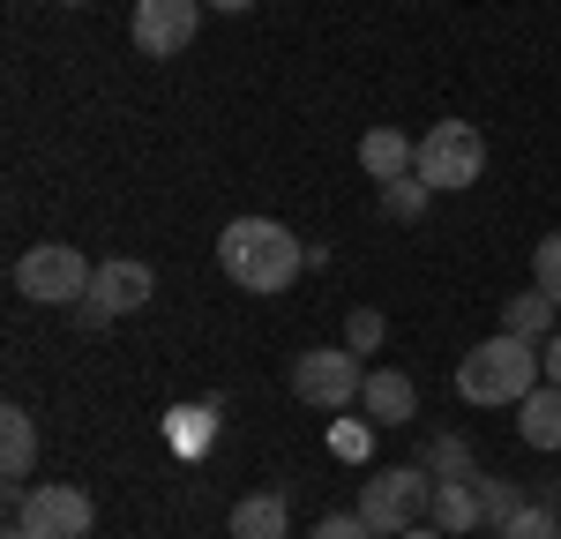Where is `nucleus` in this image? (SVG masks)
<instances>
[{"label":"nucleus","instance_id":"obj_1","mask_svg":"<svg viewBox=\"0 0 561 539\" xmlns=\"http://www.w3.org/2000/svg\"><path fill=\"white\" fill-rule=\"evenodd\" d=\"M217 270H225L240 293H285L307 270V248L277 218H232L217 232Z\"/></svg>","mask_w":561,"mask_h":539},{"label":"nucleus","instance_id":"obj_2","mask_svg":"<svg viewBox=\"0 0 561 539\" xmlns=\"http://www.w3.org/2000/svg\"><path fill=\"white\" fill-rule=\"evenodd\" d=\"M539 382H547L539 345L517 337V330H494V337H479L472 353L457 359V398L479 404V412H494V404H524Z\"/></svg>","mask_w":561,"mask_h":539},{"label":"nucleus","instance_id":"obj_3","mask_svg":"<svg viewBox=\"0 0 561 539\" xmlns=\"http://www.w3.org/2000/svg\"><path fill=\"white\" fill-rule=\"evenodd\" d=\"M352 509H359L382 539H404L412 525L434 517V472L427 465H382V472H367V488H359Z\"/></svg>","mask_w":561,"mask_h":539},{"label":"nucleus","instance_id":"obj_4","mask_svg":"<svg viewBox=\"0 0 561 539\" xmlns=\"http://www.w3.org/2000/svg\"><path fill=\"white\" fill-rule=\"evenodd\" d=\"M412 173L427 180L434 195H465L479 173H486V135L472 128V121H434L427 135H420V165Z\"/></svg>","mask_w":561,"mask_h":539},{"label":"nucleus","instance_id":"obj_5","mask_svg":"<svg viewBox=\"0 0 561 539\" xmlns=\"http://www.w3.org/2000/svg\"><path fill=\"white\" fill-rule=\"evenodd\" d=\"M359 390H367V359L352 345H314L293 359V398L314 412H359Z\"/></svg>","mask_w":561,"mask_h":539},{"label":"nucleus","instance_id":"obj_6","mask_svg":"<svg viewBox=\"0 0 561 539\" xmlns=\"http://www.w3.org/2000/svg\"><path fill=\"white\" fill-rule=\"evenodd\" d=\"M90 255L83 248H68V240H45L31 255H15V293L23 300H38V308H76L90 293Z\"/></svg>","mask_w":561,"mask_h":539},{"label":"nucleus","instance_id":"obj_7","mask_svg":"<svg viewBox=\"0 0 561 539\" xmlns=\"http://www.w3.org/2000/svg\"><path fill=\"white\" fill-rule=\"evenodd\" d=\"M8 517L31 539H83L90 525H98L90 494L68 488V480H53V488H8Z\"/></svg>","mask_w":561,"mask_h":539},{"label":"nucleus","instance_id":"obj_8","mask_svg":"<svg viewBox=\"0 0 561 539\" xmlns=\"http://www.w3.org/2000/svg\"><path fill=\"white\" fill-rule=\"evenodd\" d=\"M195 31H203V0H135V45H142L150 60L187 53Z\"/></svg>","mask_w":561,"mask_h":539},{"label":"nucleus","instance_id":"obj_9","mask_svg":"<svg viewBox=\"0 0 561 539\" xmlns=\"http://www.w3.org/2000/svg\"><path fill=\"white\" fill-rule=\"evenodd\" d=\"M150 293H158V277H150V263H135V255H113V263H98L90 270V308L98 314H135V308H150Z\"/></svg>","mask_w":561,"mask_h":539},{"label":"nucleus","instance_id":"obj_10","mask_svg":"<svg viewBox=\"0 0 561 539\" xmlns=\"http://www.w3.org/2000/svg\"><path fill=\"white\" fill-rule=\"evenodd\" d=\"M359 412H367L375 427H404V420L420 412V390H412V375H404V367H367Z\"/></svg>","mask_w":561,"mask_h":539},{"label":"nucleus","instance_id":"obj_11","mask_svg":"<svg viewBox=\"0 0 561 539\" xmlns=\"http://www.w3.org/2000/svg\"><path fill=\"white\" fill-rule=\"evenodd\" d=\"M293 532V502L285 494H240L232 517H225V539H285Z\"/></svg>","mask_w":561,"mask_h":539},{"label":"nucleus","instance_id":"obj_12","mask_svg":"<svg viewBox=\"0 0 561 539\" xmlns=\"http://www.w3.org/2000/svg\"><path fill=\"white\" fill-rule=\"evenodd\" d=\"M412 165H420V142H404V128H367L359 135V173L375 180V187H382V180H404Z\"/></svg>","mask_w":561,"mask_h":539},{"label":"nucleus","instance_id":"obj_13","mask_svg":"<svg viewBox=\"0 0 561 539\" xmlns=\"http://www.w3.org/2000/svg\"><path fill=\"white\" fill-rule=\"evenodd\" d=\"M31 465H38V420L23 404H8L0 412V472H8V488H23Z\"/></svg>","mask_w":561,"mask_h":539},{"label":"nucleus","instance_id":"obj_14","mask_svg":"<svg viewBox=\"0 0 561 539\" xmlns=\"http://www.w3.org/2000/svg\"><path fill=\"white\" fill-rule=\"evenodd\" d=\"M434 532H472V525H486V509H479V480H434Z\"/></svg>","mask_w":561,"mask_h":539},{"label":"nucleus","instance_id":"obj_15","mask_svg":"<svg viewBox=\"0 0 561 539\" xmlns=\"http://www.w3.org/2000/svg\"><path fill=\"white\" fill-rule=\"evenodd\" d=\"M517 435H524V449H561V382H539L517 404Z\"/></svg>","mask_w":561,"mask_h":539},{"label":"nucleus","instance_id":"obj_16","mask_svg":"<svg viewBox=\"0 0 561 539\" xmlns=\"http://www.w3.org/2000/svg\"><path fill=\"white\" fill-rule=\"evenodd\" d=\"M210 435H217V412L210 404H173L165 412V443H173V457H210Z\"/></svg>","mask_w":561,"mask_h":539},{"label":"nucleus","instance_id":"obj_17","mask_svg":"<svg viewBox=\"0 0 561 539\" xmlns=\"http://www.w3.org/2000/svg\"><path fill=\"white\" fill-rule=\"evenodd\" d=\"M554 314H561V300H554V293L524 285L517 300L502 308V330H517V337H554Z\"/></svg>","mask_w":561,"mask_h":539},{"label":"nucleus","instance_id":"obj_18","mask_svg":"<svg viewBox=\"0 0 561 539\" xmlns=\"http://www.w3.org/2000/svg\"><path fill=\"white\" fill-rule=\"evenodd\" d=\"M330 457L367 465V457H375V420H367V412H330Z\"/></svg>","mask_w":561,"mask_h":539},{"label":"nucleus","instance_id":"obj_19","mask_svg":"<svg viewBox=\"0 0 561 539\" xmlns=\"http://www.w3.org/2000/svg\"><path fill=\"white\" fill-rule=\"evenodd\" d=\"M427 203H434V187H427L420 173L382 180V218H397V225H420V218H427Z\"/></svg>","mask_w":561,"mask_h":539},{"label":"nucleus","instance_id":"obj_20","mask_svg":"<svg viewBox=\"0 0 561 539\" xmlns=\"http://www.w3.org/2000/svg\"><path fill=\"white\" fill-rule=\"evenodd\" d=\"M420 465H427L434 480H479V472H472V443H465V435H434Z\"/></svg>","mask_w":561,"mask_h":539},{"label":"nucleus","instance_id":"obj_21","mask_svg":"<svg viewBox=\"0 0 561 539\" xmlns=\"http://www.w3.org/2000/svg\"><path fill=\"white\" fill-rule=\"evenodd\" d=\"M502 539H561L554 502H517V517L502 525Z\"/></svg>","mask_w":561,"mask_h":539},{"label":"nucleus","instance_id":"obj_22","mask_svg":"<svg viewBox=\"0 0 561 539\" xmlns=\"http://www.w3.org/2000/svg\"><path fill=\"white\" fill-rule=\"evenodd\" d=\"M382 337H389L382 308H352V314H345V345H352L359 359H367V353H382Z\"/></svg>","mask_w":561,"mask_h":539},{"label":"nucleus","instance_id":"obj_23","mask_svg":"<svg viewBox=\"0 0 561 539\" xmlns=\"http://www.w3.org/2000/svg\"><path fill=\"white\" fill-rule=\"evenodd\" d=\"M531 285H539V293H554V300H561V232H547V240L531 248Z\"/></svg>","mask_w":561,"mask_h":539},{"label":"nucleus","instance_id":"obj_24","mask_svg":"<svg viewBox=\"0 0 561 539\" xmlns=\"http://www.w3.org/2000/svg\"><path fill=\"white\" fill-rule=\"evenodd\" d=\"M517 502H524V494L510 488V480H486V472H479V509H486V525H510Z\"/></svg>","mask_w":561,"mask_h":539},{"label":"nucleus","instance_id":"obj_25","mask_svg":"<svg viewBox=\"0 0 561 539\" xmlns=\"http://www.w3.org/2000/svg\"><path fill=\"white\" fill-rule=\"evenodd\" d=\"M307 539H382V532H375L359 509H337V517H322V525H314Z\"/></svg>","mask_w":561,"mask_h":539},{"label":"nucleus","instance_id":"obj_26","mask_svg":"<svg viewBox=\"0 0 561 539\" xmlns=\"http://www.w3.org/2000/svg\"><path fill=\"white\" fill-rule=\"evenodd\" d=\"M539 367H547V382H561V330L547 337V353H539Z\"/></svg>","mask_w":561,"mask_h":539},{"label":"nucleus","instance_id":"obj_27","mask_svg":"<svg viewBox=\"0 0 561 539\" xmlns=\"http://www.w3.org/2000/svg\"><path fill=\"white\" fill-rule=\"evenodd\" d=\"M203 8H217V15H248L255 0H203Z\"/></svg>","mask_w":561,"mask_h":539},{"label":"nucleus","instance_id":"obj_28","mask_svg":"<svg viewBox=\"0 0 561 539\" xmlns=\"http://www.w3.org/2000/svg\"><path fill=\"white\" fill-rule=\"evenodd\" d=\"M404 539H449V532H434V525H412V532H404Z\"/></svg>","mask_w":561,"mask_h":539},{"label":"nucleus","instance_id":"obj_29","mask_svg":"<svg viewBox=\"0 0 561 539\" xmlns=\"http://www.w3.org/2000/svg\"><path fill=\"white\" fill-rule=\"evenodd\" d=\"M0 539H31V532H23V525H15V517H8V532H0Z\"/></svg>","mask_w":561,"mask_h":539},{"label":"nucleus","instance_id":"obj_30","mask_svg":"<svg viewBox=\"0 0 561 539\" xmlns=\"http://www.w3.org/2000/svg\"><path fill=\"white\" fill-rule=\"evenodd\" d=\"M60 8H90V0H60Z\"/></svg>","mask_w":561,"mask_h":539}]
</instances>
